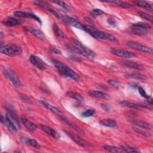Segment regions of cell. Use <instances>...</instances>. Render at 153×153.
Here are the masks:
<instances>
[{
  "mask_svg": "<svg viewBox=\"0 0 153 153\" xmlns=\"http://www.w3.org/2000/svg\"><path fill=\"white\" fill-rule=\"evenodd\" d=\"M51 62L62 75L72 79L75 81H78L80 79L79 76L63 63L56 59H52Z\"/></svg>",
  "mask_w": 153,
  "mask_h": 153,
  "instance_id": "obj_1",
  "label": "cell"
},
{
  "mask_svg": "<svg viewBox=\"0 0 153 153\" xmlns=\"http://www.w3.org/2000/svg\"><path fill=\"white\" fill-rule=\"evenodd\" d=\"M84 30L87 32L90 35L97 39H105L113 42H118L117 38L112 35L108 33H105L98 30L96 27H94L90 25H84Z\"/></svg>",
  "mask_w": 153,
  "mask_h": 153,
  "instance_id": "obj_2",
  "label": "cell"
},
{
  "mask_svg": "<svg viewBox=\"0 0 153 153\" xmlns=\"http://www.w3.org/2000/svg\"><path fill=\"white\" fill-rule=\"evenodd\" d=\"M0 52L9 56H16L22 53V48L17 44H8L4 45H1Z\"/></svg>",
  "mask_w": 153,
  "mask_h": 153,
  "instance_id": "obj_3",
  "label": "cell"
},
{
  "mask_svg": "<svg viewBox=\"0 0 153 153\" xmlns=\"http://www.w3.org/2000/svg\"><path fill=\"white\" fill-rule=\"evenodd\" d=\"M126 45L134 50H136L137 51H140L143 53H148V54H152V49L148 47L146 45L141 44L136 41H129L126 42Z\"/></svg>",
  "mask_w": 153,
  "mask_h": 153,
  "instance_id": "obj_4",
  "label": "cell"
},
{
  "mask_svg": "<svg viewBox=\"0 0 153 153\" xmlns=\"http://www.w3.org/2000/svg\"><path fill=\"white\" fill-rule=\"evenodd\" d=\"M4 75L6 76L7 79L15 86L17 87H19L22 86V83L18 77V76L16 75L14 71H13L11 69L4 68Z\"/></svg>",
  "mask_w": 153,
  "mask_h": 153,
  "instance_id": "obj_5",
  "label": "cell"
},
{
  "mask_svg": "<svg viewBox=\"0 0 153 153\" xmlns=\"http://www.w3.org/2000/svg\"><path fill=\"white\" fill-rule=\"evenodd\" d=\"M65 132L69 137L71 138V139H72L76 143H77L79 146L85 147V148H87L90 146V143H88L85 140L83 139L82 137H81L78 135L68 131H65Z\"/></svg>",
  "mask_w": 153,
  "mask_h": 153,
  "instance_id": "obj_6",
  "label": "cell"
},
{
  "mask_svg": "<svg viewBox=\"0 0 153 153\" xmlns=\"http://www.w3.org/2000/svg\"><path fill=\"white\" fill-rule=\"evenodd\" d=\"M62 19H63V22L66 24H67L71 26L79 29L80 30H84V26L83 25H82L79 22V21H78L77 19H74L71 17H69V16H63Z\"/></svg>",
  "mask_w": 153,
  "mask_h": 153,
  "instance_id": "obj_7",
  "label": "cell"
},
{
  "mask_svg": "<svg viewBox=\"0 0 153 153\" xmlns=\"http://www.w3.org/2000/svg\"><path fill=\"white\" fill-rule=\"evenodd\" d=\"M111 53L115 56L123 58H131L136 56V54L133 52L119 48H112L111 50Z\"/></svg>",
  "mask_w": 153,
  "mask_h": 153,
  "instance_id": "obj_8",
  "label": "cell"
},
{
  "mask_svg": "<svg viewBox=\"0 0 153 153\" xmlns=\"http://www.w3.org/2000/svg\"><path fill=\"white\" fill-rule=\"evenodd\" d=\"M29 60L30 63L38 69L41 71H44L45 69L46 64L39 57H37L35 55H31L29 57Z\"/></svg>",
  "mask_w": 153,
  "mask_h": 153,
  "instance_id": "obj_9",
  "label": "cell"
},
{
  "mask_svg": "<svg viewBox=\"0 0 153 153\" xmlns=\"http://www.w3.org/2000/svg\"><path fill=\"white\" fill-rule=\"evenodd\" d=\"M14 14L15 16H16L17 17L32 19L33 20H35L36 22H38L41 25L42 24V22H41L40 19L33 13H29V12H25V11H16L14 12Z\"/></svg>",
  "mask_w": 153,
  "mask_h": 153,
  "instance_id": "obj_10",
  "label": "cell"
},
{
  "mask_svg": "<svg viewBox=\"0 0 153 153\" xmlns=\"http://www.w3.org/2000/svg\"><path fill=\"white\" fill-rule=\"evenodd\" d=\"M1 123L8 128V130L12 132L16 133L17 131V127L7 117H4L2 115H1Z\"/></svg>",
  "mask_w": 153,
  "mask_h": 153,
  "instance_id": "obj_11",
  "label": "cell"
},
{
  "mask_svg": "<svg viewBox=\"0 0 153 153\" xmlns=\"http://www.w3.org/2000/svg\"><path fill=\"white\" fill-rule=\"evenodd\" d=\"M39 102L41 103L47 109H48V110H50V111H51L52 112L54 113L55 114H56L57 115H58L60 118L65 117V115H63V114L60 111V110L59 109H58L57 108L53 106L52 105L50 104L49 103H48L47 102L43 100H40Z\"/></svg>",
  "mask_w": 153,
  "mask_h": 153,
  "instance_id": "obj_12",
  "label": "cell"
},
{
  "mask_svg": "<svg viewBox=\"0 0 153 153\" xmlns=\"http://www.w3.org/2000/svg\"><path fill=\"white\" fill-rule=\"evenodd\" d=\"M66 47H67V48H68L71 51H72L73 52H75V53H78V54H79L80 55H82V56L87 57L88 59H93L94 58V56H92V55H91V54L85 52L84 51L81 50L79 48L76 47L74 45H71L68 44V45H66Z\"/></svg>",
  "mask_w": 153,
  "mask_h": 153,
  "instance_id": "obj_13",
  "label": "cell"
},
{
  "mask_svg": "<svg viewBox=\"0 0 153 153\" xmlns=\"http://www.w3.org/2000/svg\"><path fill=\"white\" fill-rule=\"evenodd\" d=\"M120 64L124 66L137 69V70H142L143 69V66L142 65L132 61L123 60L120 62Z\"/></svg>",
  "mask_w": 153,
  "mask_h": 153,
  "instance_id": "obj_14",
  "label": "cell"
},
{
  "mask_svg": "<svg viewBox=\"0 0 153 153\" xmlns=\"http://www.w3.org/2000/svg\"><path fill=\"white\" fill-rule=\"evenodd\" d=\"M24 29H25V30H26L27 32L32 33L33 35H34L35 36H36L38 38L43 39L45 37V35H44V33L42 31H41L40 30L35 29V28H33L32 27L28 26H25Z\"/></svg>",
  "mask_w": 153,
  "mask_h": 153,
  "instance_id": "obj_15",
  "label": "cell"
},
{
  "mask_svg": "<svg viewBox=\"0 0 153 153\" xmlns=\"http://www.w3.org/2000/svg\"><path fill=\"white\" fill-rule=\"evenodd\" d=\"M40 127L44 132H45L47 134L50 135L54 139H59L60 136H59V133L54 129L52 128L51 127L47 126H45V125H41Z\"/></svg>",
  "mask_w": 153,
  "mask_h": 153,
  "instance_id": "obj_16",
  "label": "cell"
},
{
  "mask_svg": "<svg viewBox=\"0 0 153 153\" xmlns=\"http://www.w3.org/2000/svg\"><path fill=\"white\" fill-rule=\"evenodd\" d=\"M2 23L7 26H14L20 25V21L13 17H7L2 20Z\"/></svg>",
  "mask_w": 153,
  "mask_h": 153,
  "instance_id": "obj_17",
  "label": "cell"
},
{
  "mask_svg": "<svg viewBox=\"0 0 153 153\" xmlns=\"http://www.w3.org/2000/svg\"><path fill=\"white\" fill-rule=\"evenodd\" d=\"M88 94L93 97L98 98V99H108L109 98V96L102 91H96V90H90L88 92Z\"/></svg>",
  "mask_w": 153,
  "mask_h": 153,
  "instance_id": "obj_18",
  "label": "cell"
},
{
  "mask_svg": "<svg viewBox=\"0 0 153 153\" xmlns=\"http://www.w3.org/2000/svg\"><path fill=\"white\" fill-rule=\"evenodd\" d=\"M99 123L102 126L109 128H116L117 126L116 121L112 118H106L102 120L101 121H100Z\"/></svg>",
  "mask_w": 153,
  "mask_h": 153,
  "instance_id": "obj_19",
  "label": "cell"
},
{
  "mask_svg": "<svg viewBox=\"0 0 153 153\" xmlns=\"http://www.w3.org/2000/svg\"><path fill=\"white\" fill-rule=\"evenodd\" d=\"M72 42H73L74 45H75L76 47L79 48L81 50L84 51L85 52H86V53H88V54H91V55H92V56H95L94 53L92 50H91L90 49H89L88 48H87V47H85L84 45H83V44H82L81 42H79V41H78V40L75 39H72Z\"/></svg>",
  "mask_w": 153,
  "mask_h": 153,
  "instance_id": "obj_20",
  "label": "cell"
},
{
  "mask_svg": "<svg viewBox=\"0 0 153 153\" xmlns=\"http://www.w3.org/2000/svg\"><path fill=\"white\" fill-rule=\"evenodd\" d=\"M120 105L124 107L130 108L132 109H138V110H142L143 108L139 104H137L136 103H133L129 101H122L120 103Z\"/></svg>",
  "mask_w": 153,
  "mask_h": 153,
  "instance_id": "obj_21",
  "label": "cell"
},
{
  "mask_svg": "<svg viewBox=\"0 0 153 153\" xmlns=\"http://www.w3.org/2000/svg\"><path fill=\"white\" fill-rule=\"evenodd\" d=\"M21 121L22 123L24 124V126L30 131H33L37 128V126L35 124H34L33 123H32V121H30L29 120L25 117H22Z\"/></svg>",
  "mask_w": 153,
  "mask_h": 153,
  "instance_id": "obj_22",
  "label": "cell"
},
{
  "mask_svg": "<svg viewBox=\"0 0 153 153\" xmlns=\"http://www.w3.org/2000/svg\"><path fill=\"white\" fill-rule=\"evenodd\" d=\"M130 32L137 35H145L148 33V32L146 29H144L134 26H132Z\"/></svg>",
  "mask_w": 153,
  "mask_h": 153,
  "instance_id": "obj_23",
  "label": "cell"
},
{
  "mask_svg": "<svg viewBox=\"0 0 153 153\" xmlns=\"http://www.w3.org/2000/svg\"><path fill=\"white\" fill-rule=\"evenodd\" d=\"M6 117L9 118L17 127H20V124H19V120L18 119V117L17 115L13 111H9L6 114Z\"/></svg>",
  "mask_w": 153,
  "mask_h": 153,
  "instance_id": "obj_24",
  "label": "cell"
},
{
  "mask_svg": "<svg viewBox=\"0 0 153 153\" xmlns=\"http://www.w3.org/2000/svg\"><path fill=\"white\" fill-rule=\"evenodd\" d=\"M134 4L140 7L146 8L151 11H153V7L152 4L146 2V1H134Z\"/></svg>",
  "mask_w": 153,
  "mask_h": 153,
  "instance_id": "obj_25",
  "label": "cell"
},
{
  "mask_svg": "<svg viewBox=\"0 0 153 153\" xmlns=\"http://www.w3.org/2000/svg\"><path fill=\"white\" fill-rule=\"evenodd\" d=\"M126 77L127 78H130V79H142V80H145L148 79L147 76L142 74H139V73L127 74L126 75Z\"/></svg>",
  "mask_w": 153,
  "mask_h": 153,
  "instance_id": "obj_26",
  "label": "cell"
},
{
  "mask_svg": "<svg viewBox=\"0 0 153 153\" xmlns=\"http://www.w3.org/2000/svg\"><path fill=\"white\" fill-rule=\"evenodd\" d=\"M133 124H134L137 126H139L141 128H145V129H147V130H151L152 128L151 124H150L149 123H148L145 121H142V120H135L133 121Z\"/></svg>",
  "mask_w": 153,
  "mask_h": 153,
  "instance_id": "obj_27",
  "label": "cell"
},
{
  "mask_svg": "<svg viewBox=\"0 0 153 153\" xmlns=\"http://www.w3.org/2000/svg\"><path fill=\"white\" fill-rule=\"evenodd\" d=\"M103 148L106 150L108 152H115V153H120V152H124V151L119 147L114 146H111L108 145H103L102 146Z\"/></svg>",
  "mask_w": 153,
  "mask_h": 153,
  "instance_id": "obj_28",
  "label": "cell"
},
{
  "mask_svg": "<svg viewBox=\"0 0 153 153\" xmlns=\"http://www.w3.org/2000/svg\"><path fill=\"white\" fill-rule=\"evenodd\" d=\"M66 96L71 97V98H72L78 102H82L84 101V98L83 97L79 94V93H76V92H74V91H68L66 92Z\"/></svg>",
  "mask_w": 153,
  "mask_h": 153,
  "instance_id": "obj_29",
  "label": "cell"
},
{
  "mask_svg": "<svg viewBox=\"0 0 153 153\" xmlns=\"http://www.w3.org/2000/svg\"><path fill=\"white\" fill-rule=\"evenodd\" d=\"M53 31H54V33H55V35H56L57 37H58L59 38H61V39L64 38V36H65L64 33L59 28V27L57 25L54 24L53 26Z\"/></svg>",
  "mask_w": 153,
  "mask_h": 153,
  "instance_id": "obj_30",
  "label": "cell"
},
{
  "mask_svg": "<svg viewBox=\"0 0 153 153\" xmlns=\"http://www.w3.org/2000/svg\"><path fill=\"white\" fill-rule=\"evenodd\" d=\"M121 148L124 151V152H126L137 153V152H139V149H137L136 148L131 147V146H128V145H121Z\"/></svg>",
  "mask_w": 153,
  "mask_h": 153,
  "instance_id": "obj_31",
  "label": "cell"
},
{
  "mask_svg": "<svg viewBox=\"0 0 153 153\" xmlns=\"http://www.w3.org/2000/svg\"><path fill=\"white\" fill-rule=\"evenodd\" d=\"M26 143L28 145L32 146L33 147H35L36 148H39L41 147L40 144L35 139H30V138H27L26 141Z\"/></svg>",
  "mask_w": 153,
  "mask_h": 153,
  "instance_id": "obj_32",
  "label": "cell"
},
{
  "mask_svg": "<svg viewBox=\"0 0 153 153\" xmlns=\"http://www.w3.org/2000/svg\"><path fill=\"white\" fill-rule=\"evenodd\" d=\"M133 130L135 132H136V133H139V134H140L142 136H144L145 137H150L151 136V134L150 132H149L148 131L145 130L140 129V128H138L134 127H133Z\"/></svg>",
  "mask_w": 153,
  "mask_h": 153,
  "instance_id": "obj_33",
  "label": "cell"
},
{
  "mask_svg": "<svg viewBox=\"0 0 153 153\" xmlns=\"http://www.w3.org/2000/svg\"><path fill=\"white\" fill-rule=\"evenodd\" d=\"M65 123H66L68 125H69L71 128H72L73 129H74L75 130H76L78 133H80V134H84V131L82 130V128H81L79 127H78V126H76V124L72 123H71L69 121V120H68Z\"/></svg>",
  "mask_w": 153,
  "mask_h": 153,
  "instance_id": "obj_34",
  "label": "cell"
},
{
  "mask_svg": "<svg viewBox=\"0 0 153 153\" xmlns=\"http://www.w3.org/2000/svg\"><path fill=\"white\" fill-rule=\"evenodd\" d=\"M133 26H137V27H140V28H142L144 29H146V30L151 29V26L149 24L145 23V22H139L137 23H134L133 25Z\"/></svg>",
  "mask_w": 153,
  "mask_h": 153,
  "instance_id": "obj_35",
  "label": "cell"
},
{
  "mask_svg": "<svg viewBox=\"0 0 153 153\" xmlns=\"http://www.w3.org/2000/svg\"><path fill=\"white\" fill-rule=\"evenodd\" d=\"M137 13L142 18L148 20V21H150V22H152V16L150 14H148V13H146L143 11H137Z\"/></svg>",
  "mask_w": 153,
  "mask_h": 153,
  "instance_id": "obj_36",
  "label": "cell"
},
{
  "mask_svg": "<svg viewBox=\"0 0 153 153\" xmlns=\"http://www.w3.org/2000/svg\"><path fill=\"white\" fill-rule=\"evenodd\" d=\"M95 113V111L93 109H88L84 111L82 114L81 116L83 117H90L93 116Z\"/></svg>",
  "mask_w": 153,
  "mask_h": 153,
  "instance_id": "obj_37",
  "label": "cell"
},
{
  "mask_svg": "<svg viewBox=\"0 0 153 153\" xmlns=\"http://www.w3.org/2000/svg\"><path fill=\"white\" fill-rule=\"evenodd\" d=\"M53 3H54L58 5H59L60 7H62L63 8L66 10H70V7H69V5L66 4L65 2L62 1H53Z\"/></svg>",
  "mask_w": 153,
  "mask_h": 153,
  "instance_id": "obj_38",
  "label": "cell"
},
{
  "mask_svg": "<svg viewBox=\"0 0 153 153\" xmlns=\"http://www.w3.org/2000/svg\"><path fill=\"white\" fill-rule=\"evenodd\" d=\"M33 3L35 4V5H38V6H39V7L43 8H45V9H47V10L48 8H49V7H48V4L47 2H44V1H35L33 2Z\"/></svg>",
  "mask_w": 153,
  "mask_h": 153,
  "instance_id": "obj_39",
  "label": "cell"
},
{
  "mask_svg": "<svg viewBox=\"0 0 153 153\" xmlns=\"http://www.w3.org/2000/svg\"><path fill=\"white\" fill-rule=\"evenodd\" d=\"M19 97L20 98L22 99V100H23V102L28 103V104H32V102L31 100V99L26 94H22V93H19Z\"/></svg>",
  "mask_w": 153,
  "mask_h": 153,
  "instance_id": "obj_40",
  "label": "cell"
},
{
  "mask_svg": "<svg viewBox=\"0 0 153 153\" xmlns=\"http://www.w3.org/2000/svg\"><path fill=\"white\" fill-rule=\"evenodd\" d=\"M108 83L116 88H119L120 87V83L118 81L114 80V79H109L108 81Z\"/></svg>",
  "mask_w": 153,
  "mask_h": 153,
  "instance_id": "obj_41",
  "label": "cell"
},
{
  "mask_svg": "<svg viewBox=\"0 0 153 153\" xmlns=\"http://www.w3.org/2000/svg\"><path fill=\"white\" fill-rule=\"evenodd\" d=\"M137 88H138V91H139L140 95L142 97H143L144 98H145V99H146L149 97L148 95H147V94L146 93L145 90H144L142 87L139 86V87H137Z\"/></svg>",
  "mask_w": 153,
  "mask_h": 153,
  "instance_id": "obj_42",
  "label": "cell"
},
{
  "mask_svg": "<svg viewBox=\"0 0 153 153\" xmlns=\"http://www.w3.org/2000/svg\"><path fill=\"white\" fill-rule=\"evenodd\" d=\"M104 13V11H102L99 8H95L93 9L91 11V14L94 16H100L102 15Z\"/></svg>",
  "mask_w": 153,
  "mask_h": 153,
  "instance_id": "obj_43",
  "label": "cell"
},
{
  "mask_svg": "<svg viewBox=\"0 0 153 153\" xmlns=\"http://www.w3.org/2000/svg\"><path fill=\"white\" fill-rule=\"evenodd\" d=\"M107 22L109 25H110L111 26H113V27H116L117 26V22L115 21V20H114V19H108L107 20Z\"/></svg>",
  "mask_w": 153,
  "mask_h": 153,
  "instance_id": "obj_44",
  "label": "cell"
},
{
  "mask_svg": "<svg viewBox=\"0 0 153 153\" xmlns=\"http://www.w3.org/2000/svg\"><path fill=\"white\" fill-rule=\"evenodd\" d=\"M48 49L50 50V51H51V52H53V53H55V54H61V51H60L59 50H58V49H57L56 48H55L54 47L50 46V47H48Z\"/></svg>",
  "mask_w": 153,
  "mask_h": 153,
  "instance_id": "obj_45",
  "label": "cell"
},
{
  "mask_svg": "<svg viewBox=\"0 0 153 153\" xmlns=\"http://www.w3.org/2000/svg\"><path fill=\"white\" fill-rule=\"evenodd\" d=\"M47 10L49 11V12H50L51 14H53L56 17H57V18H60V14L57 12V11H56L55 10H54L53 9H51V8H48L47 9Z\"/></svg>",
  "mask_w": 153,
  "mask_h": 153,
  "instance_id": "obj_46",
  "label": "cell"
},
{
  "mask_svg": "<svg viewBox=\"0 0 153 153\" xmlns=\"http://www.w3.org/2000/svg\"><path fill=\"white\" fill-rule=\"evenodd\" d=\"M100 106L104 111H110L111 106L108 104H107V103H102L100 105Z\"/></svg>",
  "mask_w": 153,
  "mask_h": 153,
  "instance_id": "obj_47",
  "label": "cell"
},
{
  "mask_svg": "<svg viewBox=\"0 0 153 153\" xmlns=\"http://www.w3.org/2000/svg\"><path fill=\"white\" fill-rule=\"evenodd\" d=\"M70 59H72V60H76V61H78V62H79V61H81V59H80L78 57H75V56H71L70 57Z\"/></svg>",
  "mask_w": 153,
  "mask_h": 153,
  "instance_id": "obj_48",
  "label": "cell"
},
{
  "mask_svg": "<svg viewBox=\"0 0 153 153\" xmlns=\"http://www.w3.org/2000/svg\"><path fill=\"white\" fill-rule=\"evenodd\" d=\"M130 86L131 87H138L139 86L137 85V84H134V83H132V84H130Z\"/></svg>",
  "mask_w": 153,
  "mask_h": 153,
  "instance_id": "obj_49",
  "label": "cell"
}]
</instances>
